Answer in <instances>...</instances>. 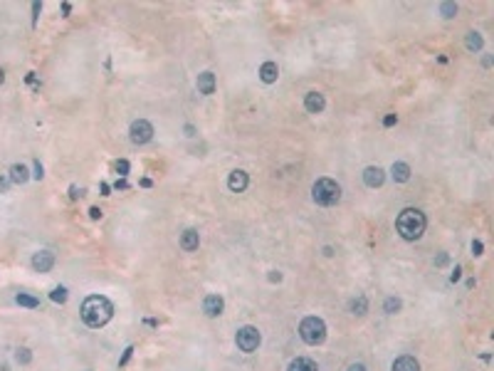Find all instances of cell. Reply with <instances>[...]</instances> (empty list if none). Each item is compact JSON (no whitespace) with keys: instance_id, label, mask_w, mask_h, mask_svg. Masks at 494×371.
<instances>
[{"instance_id":"obj_30","label":"cell","mask_w":494,"mask_h":371,"mask_svg":"<svg viewBox=\"0 0 494 371\" xmlns=\"http://www.w3.org/2000/svg\"><path fill=\"white\" fill-rule=\"evenodd\" d=\"M42 10V2H32V25H37V15Z\"/></svg>"},{"instance_id":"obj_16","label":"cell","mask_w":494,"mask_h":371,"mask_svg":"<svg viewBox=\"0 0 494 371\" xmlns=\"http://www.w3.org/2000/svg\"><path fill=\"white\" fill-rule=\"evenodd\" d=\"M391 371H420V364H418V359L415 357H398L395 362H393V367Z\"/></svg>"},{"instance_id":"obj_42","label":"cell","mask_w":494,"mask_h":371,"mask_svg":"<svg viewBox=\"0 0 494 371\" xmlns=\"http://www.w3.org/2000/svg\"><path fill=\"white\" fill-rule=\"evenodd\" d=\"M109 191H111V186H109V183H101V193L109 196Z\"/></svg>"},{"instance_id":"obj_23","label":"cell","mask_w":494,"mask_h":371,"mask_svg":"<svg viewBox=\"0 0 494 371\" xmlns=\"http://www.w3.org/2000/svg\"><path fill=\"white\" fill-rule=\"evenodd\" d=\"M15 362H17V364H22V367H25V364H30V362H32V352H30V349H25V347L15 349Z\"/></svg>"},{"instance_id":"obj_11","label":"cell","mask_w":494,"mask_h":371,"mask_svg":"<svg viewBox=\"0 0 494 371\" xmlns=\"http://www.w3.org/2000/svg\"><path fill=\"white\" fill-rule=\"evenodd\" d=\"M222 309H225V302H222L220 295H208L203 299V312H205L208 317H220Z\"/></svg>"},{"instance_id":"obj_41","label":"cell","mask_w":494,"mask_h":371,"mask_svg":"<svg viewBox=\"0 0 494 371\" xmlns=\"http://www.w3.org/2000/svg\"><path fill=\"white\" fill-rule=\"evenodd\" d=\"M62 12H65V15H70V12H72V5H70V2H62Z\"/></svg>"},{"instance_id":"obj_43","label":"cell","mask_w":494,"mask_h":371,"mask_svg":"<svg viewBox=\"0 0 494 371\" xmlns=\"http://www.w3.org/2000/svg\"><path fill=\"white\" fill-rule=\"evenodd\" d=\"M5 82V72H2V67H0V84Z\"/></svg>"},{"instance_id":"obj_34","label":"cell","mask_w":494,"mask_h":371,"mask_svg":"<svg viewBox=\"0 0 494 371\" xmlns=\"http://www.w3.org/2000/svg\"><path fill=\"white\" fill-rule=\"evenodd\" d=\"M89 218H92V221H99V218H101V208H97V206L89 208Z\"/></svg>"},{"instance_id":"obj_40","label":"cell","mask_w":494,"mask_h":371,"mask_svg":"<svg viewBox=\"0 0 494 371\" xmlns=\"http://www.w3.org/2000/svg\"><path fill=\"white\" fill-rule=\"evenodd\" d=\"M346 371H366V367H363L361 362H356V364H349V369Z\"/></svg>"},{"instance_id":"obj_31","label":"cell","mask_w":494,"mask_h":371,"mask_svg":"<svg viewBox=\"0 0 494 371\" xmlns=\"http://www.w3.org/2000/svg\"><path fill=\"white\" fill-rule=\"evenodd\" d=\"M131 354H134V347H126V352H124V357H121V362H119V367H126V362L131 359Z\"/></svg>"},{"instance_id":"obj_14","label":"cell","mask_w":494,"mask_h":371,"mask_svg":"<svg viewBox=\"0 0 494 371\" xmlns=\"http://www.w3.org/2000/svg\"><path fill=\"white\" fill-rule=\"evenodd\" d=\"M277 77H280V67H277V62H272V60L262 62V67H260V79H262L265 84L277 82Z\"/></svg>"},{"instance_id":"obj_9","label":"cell","mask_w":494,"mask_h":371,"mask_svg":"<svg viewBox=\"0 0 494 371\" xmlns=\"http://www.w3.org/2000/svg\"><path fill=\"white\" fill-rule=\"evenodd\" d=\"M383 181H386V173H383L381 166H368L363 171V183L368 188H378V186H383Z\"/></svg>"},{"instance_id":"obj_38","label":"cell","mask_w":494,"mask_h":371,"mask_svg":"<svg viewBox=\"0 0 494 371\" xmlns=\"http://www.w3.org/2000/svg\"><path fill=\"white\" fill-rule=\"evenodd\" d=\"M270 282H282V272L272 270V272H270Z\"/></svg>"},{"instance_id":"obj_37","label":"cell","mask_w":494,"mask_h":371,"mask_svg":"<svg viewBox=\"0 0 494 371\" xmlns=\"http://www.w3.org/2000/svg\"><path fill=\"white\" fill-rule=\"evenodd\" d=\"M82 196V188H77V186H70V198L72 201H77Z\"/></svg>"},{"instance_id":"obj_12","label":"cell","mask_w":494,"mask_h":371,"mask_svg":"<svg viewBox=\"0 0 494 371\" xmlns=\"http://www.w3.org/2000/svg\"><path fill=\"white\" fill-rule=\"evenodd\" d=\"M198 245H200L198 230H193V228L183 230V235H181V247H183L186 252H193V250H198Z\"/></svg>"},{"instance_id":"obj_24","label":"cell","mask_w":494,"mask_h":371,"mask_svg":"<svg viewBox=\"0 0 494 371\" xmlns=\"http://www.w3.org/2000/svg\"><path fill=\"white\" fill-rule=\"evenodd\" d=\"M440 12H442V17H455L457 15V2H442Z\"/></svg>"},{"instance_id":"obj_3","label":"cell","mask_w":494,"mask_h":371,"mask_svg":"<svg viewBox=\"0 0 494 371\" xmlns=\"http://www.w3.org/2000/svg\"><path fill=\"white\" fill-rule=\"evenodd\" d=\"M311 196L319 206H336L341 201V186L334 178H319L311 186Z\"/></svg>"},{"instance_id":"obj_6","label":"cell","mask_w":494,"mask_h":371,"mask_svg":"<svg viewBox=\"0 0 494 371\" xmlns=\"http://www.w3.org/2000/svg\"><path fill=\"white\" fill-rule=\"evenodd\" d=\"M129 139H131V144H136V146L148 144V141L153 139V126H151V122H146V119L131 122V126H129Z\"/></svg>"},{"instance_id":"obj_27","label":"cell","mask_w":494,"mask_h":371,"mask_svg":"<svg viewBox=\"0 0 494 371\" xmlns=\"http://www.w3.org/2000/svg\"><path fill=\"white\" fill-rule=\"evenodd\" d=\"M32 171H35V173H32V178H37V181L45 176V168H42V163H40V161H35V163H32Z\"/></svg>"},{"instance_id":"obj_28","label":"cell","mask_w":494,"mask_h":371,"mask_svg":"<svg viewBox=\"0 0 494 371\" xmlns=\"http://www.w3.org/2000/svg\"><path fill=\"white\" fill-rule=\"evenodd\" d=\"M398 124V114H386L383 117V126H395Z\"/></svg>"},{"instance_id":"obj_33","label":"cell","mask_w":494,"mask_h":371,"mask_svg":"<svg viewBox=\"0 0 494 371\" xmlns=\"http://www.w3.org/2000/svg\"><path fill=\"white\" fill-rule=\"evenodd\" d=\"M114 188H116V191H126V188H129V181H126V178H119V181L114 183Z\"/></svg>"},{"instance_id":"obj_22","label":"cell","mask_w":494,"mask_h":371,"mask_svg":"<svg viewBox=\"0 0 494 371\" xmlns=\"http://www.w3.org/2000/svg\"><path fill=\"white\" fill-rule=\"evenodd\" d=\"M400 307H403V302H400L398 297H388V299L383 302V309H386V314H395V312H400Z\"/></svg>"},{"instance_id":"obj_5","label":"cell","mask_w":494,"mask_h":371,"mask_svg":"<svg viewBox=\"0 0 494 371\" xmlns=\"http://www.w3.org/2000/svg\"><path fill=\"white\" fill-rule=\"evenodd\" d=\"M260 342H262V337H260L257 327H252V324L240 327V329H237V334H235V344H237V349H240V352H245V354L257 352Z\"/></svg>"},{"instance_id":"obj_7","label":"cell","mask_w":494,"mask_h":371,"mask_svg":"<svg viewBox=\"0 0 494 371\" xmlns=\"http://www.w3.org/2000/svg\"><path fill=\"white\" fill-rule=\"evenodd\" d=\"M55 267V255L50 250H40L32 255V270L35 272H50Z\"/></svg>"},{"instance_id":"obj_13","label":"cell","mask_w":494,"mask_h":371,"mask_svg":"<svg viewBox=\"0 0 494 371\" xmlns=\"http://www.w3.org/2000/svg\"><path fill=\"white\" fill-rule=\"evenodd\" d=\"M196 87H198V92H200V94L210 97L212 92H215V74L212 72H200L198 74V79H196Z\"/></svg>"},{"instance_id":"obj_21","label":"cell","mask_w":494,"mask_h":371,"mask_svg":"<svg viewBox=\"0 0 494 371\" xmlns=\"http://www.w3.org/2000/svg\"><path fill=\"white\" fill-rule=\"evenodd\" d=\"M349 309H351L353 314H358V317H361V314H366V309H368V302H366V297L358 295L356 299H351V302H349Z\"/></svg>"},{"instance_id":"obj_8","label":"cell","mask_w":494,"mask_h":371,"mask_svg":"<svg viewBox=\"0 0 494 371\" xmlns=\"http://www.w3.org/2000/svg\"><path fill=\"white\" fill-rule=\"evenodd\" d=\"M324 107H326V99H324L321 92H306V97H304V109H306L309 114H321Z\"/></svg>"},{"instance_id":"obj_39","label":"cell","mask_w":494,"mask_h":371,"mask_svg":"<svg viewBox=\"0 0 494 371\" xmlns=\"http://www.w3.org/2000/svg\"><path fill=\"white\" fill-rule=\"evenodd\" d=\"M7 188H10V178H5V176H0V191L5 193Z\"/></svg>"},{"instance_id":"obj_25","label":"cell","mask_w":494,"mask_h":371,"mask_svg":"<svg viewBox=\"0 0 494 371\" xmlns=\"http://www.w3.org/2000/svg\"><path fill=\"white\" fill-rule=\"evenodd\" d=\"M50 299H52V302L65 304V302H67V290H65V287H55V290L50 292Z\"/></svg>"},{"instance_id":"obj_17","label":"cell","mask_w":494,"mask_h":371,"mask_svg":"<svg viewBox=\"0 0 494 371\" xmlns=\"http://www.w3.org/2000/svg\"><path fill=\"white\" fill-rule=\"evenodd\" d=\"M391 173H393V178H395L398 183H405V181L410 178V166H408L405 161H395L393 168H391Z\"/></svg>"},{"instance_id":"obj_2","label":"cell","mask_w":494,"mask_h":371,"mask_svg":"<svg viewBox=\"0 0 494 371\" xmlns=\"http://www.w3.org/2000/svg\"><path fill=\"white\" fill-rule=\"evenodd\" d=\"M425 216L423 211L418 208H403L398 221H395V230L403 240H418L420 235L425 233Z\"/></svg>"},{"instance_id":"obj_26","label":"cell","mask_w":494,"mask_h":371,"mask_svg":"<svg viewBox=\"0 0 494 371\" xmlns=\"http://www.w3.org/2000/svg\"><path fill=\"white\" fill-rule=\"evenodd\" d=\"M114 168H116V173H119L121 178H126V173H129V168H131V166H129V161H126V158H119V161L114 163Z\"/></svg>"},{"instance_id":"obj_36","label":"cell","mask_w":494,"mask_h":371,"mask_svg":"<svg viewBox=\"0 0 494 371\" xmlns=\"http://www.w3.org/2000/svg\"><path fill=\"white\" fill-rule=\"evenodd\" d=\"M460 277H462V267H455V270H452V275H450V282H457Z\"/></svg>"},{"instance_id":"obj_4","label":"cell","mask_w":494,"mask_h":371,"mask_svg":"<svg viewBox=\"0 0 494 371\" xmlns=\"http://www.w3.org/2000/svg\"><path fill=\"white\" fill-rule=\"evenodd\" d=\"M299 337L309 347L321 344L326 339V324H324V319H319V317H304L301 324H299Z\"/></svg>"},{"instance_id":"obj_19","label":"cell","mask_w":494,"mask_h":371,"mask_svg":"<svg viewBox=\"0 0 494 371\" xmlns=\"http://www.w3.org/2000/svg\"><path fill=\"white\" fill-rule=\"evenodd\" d=\"M15 302H17L20 307H27V309H37V307H40V299L27 295V292H17V295H15Z\"/></svg>"},{"instance_id":"obj_1","label":"cell","mask_w":494,"mask_h":371,"mask_svg":"<svg viewBox=\"0 0 494 371\" xmlns=\"http://www.w3.org/2000/svg\"><path fill=\"white\" fill-rule=\"evenodd\" d=\"M114 317V304L104 295H92L82 302V319L87 327L99 329Z\"/></svg>"},{"instance_id":"obj_32","label":"cell","mask_w":494,"mask_h":371,"mask_svg":"<svg viewBox=\"0 0 494 371\" xmlns=\"http://www.w3.org/2000/svg\"><path fill=\"white\" fill-rule=\"evenodd\" d=\"M25 82H27V84H32L35 89H40V84H37V77H35V72H27V77H25Z\"/></svg>"},{"instance_id":"obj_29","label":"cell","mask_w":494,"mask_h":371,"mask_svg":"<svg viewBox=\"0 0 494 371\" xmlns=\"http://www.w3.org/2000/svg\"><path fill=\"white\" fill-rule=\"evenodd\" d=\"M482 250H485V245H482L480 240H472V255H475V257H480V255H482Z\"/></svg>"},{"instance_id":"obj_35","label":"cell","mask_w":494,"mask_h":371,"mask_svg":"<svg viewBox=\"0 0 494 371\" xmlns=\"http://www.w3.org/2000/svg\"><path fill=\"white\" fill-rule=\"evenodd\" d=\"M447 260H450V257H447V252H440V255H437V260H435V265H437V267H442V265H447Z\"/></svg>"},{"instance_id":"obj_10","label":"cell","mask_w":494,"mask_h":371,"mask_svg":"<svg viewBox=\"0 0 494 371\" xmlns=\"http://www.w3.org/2000/svg\"><path fill=\"white\" fill-rule=\"evenodd\" d=\"M247 186H250V176H247L245 171H232V173L227 176V188H230L232 193H242Z\"/></svg>"},{"instance_id":"obj_15","label":"cell","mask_w":494,"mask_h":371,"mask_svg":"<svg viewBox=\"0 0 494 371\" xmlns=\"http://www.w3.org/2000/svg\"><path fill=\"white\" fill-rule=\"evenodd\" d=\"M7 178H10V183H20V186H22V183H27V181H30V171H27V166H25V163H12V166H10V176H7Z\"/></svg>"},{"instance_id":"obj_20","label":"cell","mask_w":494,"mask_h":371,"mask_svg":"<svg viewBox=\"0 0 494 371\" xmlns=\"http://www.w3.org/2000/svg\"><path fill=\"white\" fill-rule=\"evenodd\" d=\"M465 45H467V50L470 52H480L482 50V35L480 32H467V40H465Z\"/></svg>"},{"instance_id":"obj_18","label":"cell","mask_w":494,"mask_h":371,"mask_svg":"<svg viewBox=\"0 0 494 371\" xmlns=\"http://www.w3.org/2000/svg\"><path fill=\"white\" fill-rule=\"evenodd\" d=\"M287 371H319V369H316V364H314L311 359H306V357H296V359H292V362H289V369Z\"/></svg>"}]
</instances>
